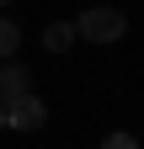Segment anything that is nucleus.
Listing matches in <instances>:
<instances>
[{
    "instance_id": "nucleus-1",
    "label": "nucleus",
    "mask_w": 144,
    "mask_h": 149,
    "mask_svg": "<svg viewBox=\"0 0 144 149\" xmlns=\"http://www.w3.org/2000/svg\"><path fill=\"white\" fill-rule=\"evenodd\" d=\"M128 32V22H123V11H107V6H96V11H85L80 22H75V37H85V43H117V37Z\"/></svg>"
},
{
    "instance_id": "nucleus-2",
    "label": "nucleus",
    "mask_w": 144,
    "mask_h": 149,
    "mask_svg": "<svg viewBox=\"0 0 144 149\" xmlns=\"http://www.w3.org/2000/svg\"><path fill=\"white\" fill-rule=\"evenodd\" d=\"M22 96H32V74H27V64H0V107H16Z\"/></svg>"
},
{
    "instance_id": "nucleus-3",
    "label": "nucleus",
    "mask_w": 144,
    "mask_h": 149,
    "mask_svg": "<svg viewBox=\"0 0 144 149\" xmlns=\"http://www.w3.org/2000/svg\"><path fill=\"white\" fill-rule=\"evenodd\" d=\"M48 123V107L38 96H22L16 107H6V128H22V133H32V128H43Z\"/></svg>"
},
{
    "instance_id": "nucleus-4",
    "label": "nucleus",
    "mask_w": 144,
    "mask_h": 149,
    "mask_svg": "<svg viewBox=\"0 0 144 149\" xmlns=\"http://www.w3.org/2000/svg\"><path fill=\"white\" fill-rule=\"evenodd\" d=\"M69 43H75V27H69V22H53V27L43 32V48H53V53H64Z\"/></svg>"
},
{
    "instance_id": "nucleus-5",
    "label": "nucleus",
    "mask_w": 144,
    "mask_h": 149,
    "mask_svg": "<svg viewBox=\"0 0 144 149\" xmlns=\"http://www.w3.org/2000/svg\"><path fill=\"white\" fill-rule=\"evenodd\" d=\"M16 43H22V32H16V22H6V16H0V64H11Z\"/></svg>"
},
{
    "instance_id": "nucleus-6",
    "label": "nucleus",
    "mask_w": 144,
    "mask_h": 149,
    "mask_svg": "<svg viewBox=\"0 0 144 149\" xmlns=\"http://www.w3.org/2000/svg\"><path fill=\"white\" fill-rule=\"evenodd\" d=\"M101 149H139V139H134V133H107Z\"/></svg>"
},
{
    "instance_id": "nucleus-7",
    "label": "nucleus",
    "mask_w": 144,
    "mask_h": 149,
    "mask_svg": "<svg viewBox=\"0 0 144 149\" xmlns=\"http://www.w3.org/2000/svg\"><path fill=\"white\" fill-rule=\"evenodd\" d=\"M0 133H6V107H0Z\"/></svg>"
}]
</instances>
